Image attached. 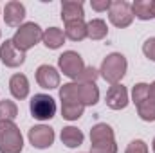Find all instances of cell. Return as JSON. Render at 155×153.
<instances>
[{
	"mask_svg": "<svg viewBox=\"0 0 155 153\" xmlns=\"http://www.w3.org/2000/svg\"><path fill=\"white\" fill-rule=\"evenodd\" d=\"M60 137H61V142L67 148H78V146H81L83 144V139H85L83 132L78 130L76 126H65L61 130V135Z\"/></svg>",
	"mask_w": 155,
	"mask_h": 153,
	"instance_id": "17",
	"label": "cell"
},
{
	"mask_svg": "<svg viewBox=\"0 0 155 153\" xmlns=\"http://www.w3.org/2000/svg\"><path fill=\"white\" fill-rule=\"evenodd\" d=\"M24 137L13 121H0V153H22Z\"/></svg>",
	"mask_w": 155,
	"mask_h": 153,
	"instance_id": "2",
	"label": "cell"
},
{
	"mask_svg": "<svg viewBox=\"0 0 155 153\" xmlns=\"http://www.w3.org/2000/svg\"><path fill=\"white\" fill-rule=\"evenodd\" d=\"M85 112V106L76 101H61V115L67 121H78Z\"/></svg>",
	"mask_w": 155,
	"mask_h": 153,
	"instance_id": "20",
	"label": "cell"
},
{
	"mask_svg": "<svg viewBox=\"0 0 155 153\" xmlns=\"http://www.w3.org/2000/svg\"><path fill=\"white\" fill-rule=\"evenodd\" d=\"M90 153H117L114 130L107 122H97L90 130Z\"/></svg>",
	"mask_w": 155,
	"mask_h": 153,
	"instance_id": "1",
	"label": "cell"
},
{
	"mask_svg": "<svg viewBox=\"0 0 155 153\" xmlns=\"http://www.w3.org/2000/svg\"><path fill=\"white\" fill-rule=\"evenodd\" d=\"M137 115L143 121H146V122H153L155 121V101L146 99L144 103H141L137 106Z\"/></svg>",
	"mask_w": 155,
	"mask_h": 153,
	"instance_id": "23",
	"label": "cell"
},
{
	"mask_svg": "<svg viewBox=\"0 0 155 153\" xmlns=\"http://www.w3.org/2000/svg\"><path fill=\"white\" fill-rule=\"evenodd\" d=\"M29 142L33 144V148L36 150H47L52 146L56 135H54V130L51 126H45V124H38V126H33L29 130Z\"/></svg>",
	"mask_w": 155,
	"mask_h": 153,
	"instance_id": "8",
	"label": "cell"
},
{
	"mask_svg": "<svg viewBox=\"0 0 155 153\" xmlns=\"http://www.w3.org/2000/svg\"><path fill=\"white\" fill-rule=\"evenodd\" d=\"M9 90L15 99H25L29 96V79L25 74H13L9 79Z\"/></svg>",
	"mask_w": 155,
	"mask_h": 153,
	"instance_id": "15",
	"label": "cell"
},
{
	"mask_svg": "<svg viewBox=\"0 0 155 153\" xmlns=\"http://www.w3.org/2000/svg\"><path fill=\"white\" fill-rule=\"evenodd\" d=\"M16 115H18V106L13 101L9 99L0 101V121H13L16 119Z\"/></svg>",
	"mask_w": 155,
	"mask_h": 153,
	"instance_id": "24",
	"label": "cell"
},
{
	"mask_svg": "<svg viewBox=\"0 0 155 153\" xmlns=\"http://www.w3.org/2000/svg\"><path fill=\"white\" fill-rule=\"evenodd\" d=\"M41 36H43V31H41V27H40L38 24H35V22H25V24H22V25L16 29V33L13 34L11 41L15 43V47H16L18 50L25 52V50L33 49L38 41H41Z\"/></svg>",
	"mask_w": 155,
	"mask_h": 153,
	"instance_id": "4",
	"label": "cell"
},
{
	"mask_svg": "<svg viewBox=\"0 0 155 153\" xmlns=\"http://www.w3.org/2000/svg\"><path fill=\"white\" fill-rule=\"evenodd\" d=\"M150 99H152V101H155V81L150 85Z\"/></svg>",
	"mask_w": 155,
	"mask_h": 153,
	"instance_id": "29",
	"label": "cell"
},
{
	"mask_svg": "<svg viewBox=\"0 0 155 153\" xmlns=\"http://www.w3.org/2000/svg\"><path fill=\"white\" fill-rule=\"evenodd\" d=\"M78 99L83 106H94L99 101V88L96 83H78L76 81Z\"/></svg>",
	"mask_w": 155,
	"mask_h": 153,
	"instance_id": "13",
	"label": "cell"
},
{
	"mask_svg": "<svg viewBox=\"0 0 155 153\" xmlns=\"http://www.w3.org/2000/svg\"><path fill=\"white\" fill-rule=\"evenodd\" d=\"M0 60H2V63H4L5 67L16 69V67H20V65H24V61H25V52L18 50L11 40H5V41L0 45Z\"/></svg>",
	"mask_w": 155,
	"mask_h": 153,
	"instance_id": "9",
	"label": "cell"
},
{
	"mask_svg": "<svg viewBox=\"0 0 155 153\" xmlns=\"http://www.w3.org/2000/svg\"><path fill=\"white\" fill-rule=\"evenodd\" d=\"M126 69H128L126 58L121 52H112V54H108L103 60L101 69H99V76L103 77L107 83H110V85H117L124 77Z\"/></svg>",
	"mask_w": 155,
	"mask_h": 153,
	"instance_id": "3",
	"label": "cell"
},
{
	"mask_svg": "<svg viewBox=\"0 0 155 153\" xmlns=\"http://www.w3.org/2000/svg\"><path fill=\"white\" fill-rule=\"evenodd\" d=\"M132 13L139 20H152L153 18V9H152V0H135L132 4Z\"/></svg>",
	"mask_w": 155,
	"mask_h": 153,
	"instance_id": "21",
	"label": "cell"
},
{
	"mask_svg": "<svg viewBox=\"0 0 155 153\" xmlns=\"http://www.w3.org/2000/svg\"><path fill=\"white\" fill-rule=\"evenodd\" d=\"M152 148H153V153H155V139H153V142H152Z\"/></svg>",
	"mask_w": 155,
	"mask_h": 153,
	"instance_id": "31",
	"label": "cell"
},
{
	"mask_svg": "<svg viewBox=\"0 0 155 153\" xmlns=\"http://www.w3.org/2000/svg\"><path fill=\"white\" fill-rule=\"evenodd\" d=\"M152 9H153V18H155V0H152Z\"/></svg>",
	"mask_w": 155,
	"mask_h": 153,
	"instance_id": "30",
	"label": "cell"
},
{
	"mask_svg": "<svg viewBox=\"0 0 155 153\" xmlns=\"http://www.w3.org/2000/svg\"><path fill=\"white\" fill-rule=\"evenodd\" d=\"M146 99H150V85L148 83H137L132 88V101L139 106L141 103H144Z\"/></svg>",
	"mask_w": 155,
	"mask_h": 153,
	"instance_id": "22",
	"label": "cell"
},
{
	"mask_svg": "<svg viewBox=\"0 0 155 153\" xmlns=\"http://www.w3.org/2000/svg\"><path fill=\"white\" fill-rule=\"evenodd\" d=\"M105 101H107V106L112 108V110L126 108V105H128V90H126V86H123L121 83L112 85L108 88V92H107Z\"/></svg>",
	"mask_w": 155,
	"mask_h": 153,
	"instance_id": "12",
	"label": "cell"
},
{
	"mask_svg": "<svg viewBox=\"0 0 155 153\" xmlns=\"http://www.w3.org/2000/svg\"><path fill=\"white\" fill-rule=\"evenodd\" d=\"M143 52L148 60L155 61V36L153 38H148L144 43H143Z\"/></svg>",
	"mask_w": 155,
	"mask_h": 153,
	"instance_id": "27",
	"label": "cell"
},
{
	"mask_svg": "<svg viewBox=\"0 0 155 153\" xmlns=\"http://www.w3.org/2000/svg\"><path fill=\"white\" fill-rule=\"evenodd\" d=\"M99 76V70L94 69V67H85L81 70V74L78 76V83H96V79Z\"/></svg>",
	"mask_w": 155,
	"mask_h": 153,
	"instance_id": "25",
	"label": "cell"
},
{
	"mask_svg": "<svg viewBox=\"0 0 155 153\" xmlns=\"http://www.w3.org/2000/svg\"><path fill=\"white\" fill-rule=\"evenodd\" d=\"M25 18V5L18 0H11L4 7V22L9 27H20Z\"/></svg>",
	"mask_w": 155,
	"mask_h": 153,
	"instance_id": "10",
	"label": "cell"
},
{
	"mask_svg": "<svg viewBox=\"0 0 155 153\" xmlns=\"http://www.w3.org/2000/svg\"><path fill=\"white\" fill-rule=\"evenodd\" d=\"M36 83L45 90L60 86V72L52 65H40L36 69Z\"/></svg>",
	"mask_w": 155,
	"mask_h": 153,
	"instance_id": "11",
	"label": "cell"
},
{
	"mask_svg": "<svg viewBox=\"0 0 155 153\" xmlns=\"http://www.w3.org/2000/svg\"><path fill=\"white\" fill-rule=\"evenodd\" d=\"M85 18V11H83V2L78 0H65L61 4V20L67 22H74V20H83Z\"/></svg>",
	"mask_w": 155,
	"mask_h": 153,
	"instance_id": "14",
	"label": "cell"
},
{
	"mask_svg": "<svg viewBox=\"0 0 155 153\" xmlns=\"http://www.w3.org/2000/svg\"><path fill=\"white\" fill-rule=\"evenodd\" d=\"M63 33H65V38L72 40V41H81L87 38V24H85V20L67 22Z\"/></svg>",
	"mask_w": 155,
	"mask_h": 153,
	"instance_id": "18",
	"label": "cell"
},
{
	"mask_svg": "<svg viewBox=\"0 0 155 153\" xmlns=\"http://www.w3.org/2000/svg\"><path fill=\"white\" fill-rule=\"evenodd\" d=\"M108 20L116 27H128L134 22V13H132V4L126 0H114L110 9H108Z\"/></svg>",
	"mask_w": 155,
	"mask_h": 153,
	"instance_id": "6",
	"label": "cell"
},
{
	"mask_svg": "<svg viewBox=\"0 0 155 153\" xmlns=\"http://www.w3.org/2000/svg\"><path fill=\"white\" fill-rule=\"evenodd\" d=\"M90 5L94 11L101 13V11H108L112 5V0H90Z\"/></svg>",
	"mask_w": 155,
	"mask_h": 153,
	"instance_id": "28",
	"label": "cell"
},
{
	"mask_svg": "<svg viewBox=\"0 0 155 153\" xmlns=\"http://www.w3.org/2000/svg\"><path fill=\"white\" fill-rule=\"evenodd\" d=\"M124 153H148V144L144 141H141V139H135L126 146Z\"/></svg>",
	"mask_w": 155,
	"mask_h": 153,
	"instance_id": "26",
	"label": "cell"
},
{
	"mask_svg": "<svg viewBox=\"0 0 155 153\" xmlns=\"http://www.w3.org/2000/svg\"><path fill=\"white\" fill-rule=\"evenodd\" d=\"M108 34V27L107 22L101 18H94L87 24V38L90 40H103Z\"/></svg>",
	"mask_w": 155,
	"mask_h": 153,
	"instance_id": "19",
	"label": "cell"
},
{
	"mask_svg": "<svg viewBox=\"0 0 155 153\" xmlns=\"http://www.w3.org/2000/svg\"><path fill=\"white\" fill-rule=\"evenodd\" d=\"M31 115L38 121H49L56 115V101L47 94H35L31 99Z\"/></svg>",
	"mask_w": 155,
	"mask_h": 153,
	"instance_id": "5",
	"label": "cell"
},
{
	"mask_svg": "<svg viewBox=\"0 0 155 153\" xmlns=\"http://www.w3.org/2000/svg\"><path fill=\"white\" fill-rule=\"evenodd\" d=\"M41 41L47 49H60L63 43H65V33L58 27H49L43 31V36H41Z\"/></svg>",
	"mask_w": 155,
	"mask_h": 153,
	"instance_id": "16",
	"label": "cell"
},
{
	"mask_svg": "<svg viewBox=\"0 0 155 153\" xmlns=\"http://www.w3.org/2000/svg\"><path fill=\"white\" fill-rule=\"evenodd\" d=\"M58 65L60 70L71 79H78V76L81 74V70L85 69V61L83 58L74 52V50H65L60 58H58Z\"/></svg>",
	"mask_w": 155,
	"mask_h": 153,
	"instance_id": "7",
	"label": "cell"
}]
</instances>
